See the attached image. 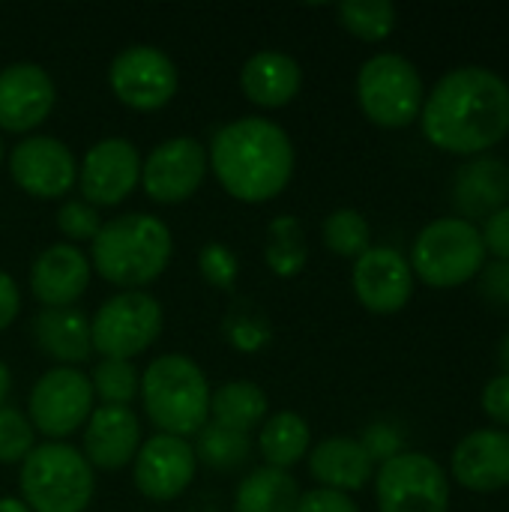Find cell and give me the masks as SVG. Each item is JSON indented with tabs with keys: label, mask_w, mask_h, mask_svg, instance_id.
Wrapping results in <instances>:
<instances>
[{
	"label": "cell",
	"mask_w": 509,
	"mask_h": 512,
	"mask_svg": "<svg viewBox=\"0 0 509 512\" xmlns=\"http://www.w3.org/2000/svg\"><path fill=\"white\" fill-rule=\"evenodd\" d=\"M423 135L444 153L477 156L509 132V84L489 66H459L423 102Z\"/></svg>",
	"instance_id": "6da1fadb"
},
{
	"label": "cell",
	"mask_w": 509,
	"mask_h": 512,
	"mask_svg": "<svg viewBox=\"0 0 509 512\" xmlns=\"http://www.w3.org/2000/svg\"><path fill=\"white\" fill-rule=\"evenodd\" d=\"M294 141L267 117H237L225 123L207 150V165L219 186L243 204L279 198L294 177Z\"/></svg>",
	"instance_id": "7a4b0ae2"
},
{
	"label": "cell",
	"mask_w": 509,
	"mask_h": 512,
	"mask_svg": "<svg viewBox=\"0 0 509 512\" xmlns=\"http://www.w3.org/2000/svg\"><path fill=\"white\" fill-rule=\"evenodd\" d=\"M171 255V228L147 213H123L102 222L90 243V267L123 291H141L156 282L171 264Z\"/></svg>",
	"instance_id": "3957f363"
},
{
	"label": "cell",
	"mask_w": 509,
	"mask_h": 512,
	"mask_svg": "<svg viewBox=\"0 0 509 512\" xmlns=\"http://www.w3.org/2000/svg\"><path fill=\"white\" fill-rule=\"evenodd\" d=\"M141 405L147 420L174 438H192L210 423V381L186 354H162L141 375Z\"/></svg>",
	"instance_id": "277c9868"
},
{
	"label": "cell",
	"mask_w": 509,
	"mask_h": 512,
	"mask_svg": "<svg viewBox=\"0 0 509 512\" xmlns=\"http://www.w3.org/2000/svg\"><path fill=\"white\" fill-rule=\"evenodd\" d=\"M18 492L30 512H84L96 495V471L66 441H45L21 462Z\"/></svg>",
	"instance_id": "5b68a950"
},
{
	"label": "cell",
	"mask_w": 509,
	"mask_h": 512,
	"mask_svg": "<svg viewBox=\"0 0 509 512\" xmlns=\"http://www.w3.org/2000/svg\"><path fill=\"white\" fill-rule=\"evenodd\" d=\"M486 258L480 228L462 216H444L417 234L408 264L429 288H459L480 276Z\"/></svg>",
	"instance_id": "8992f818"
},
{
	"label": "cell",
	"mask_w": 509,
	"mask_h": 512,
	"mask_svg": "<svg viewBox=\"0 0 509 512\" xmlns=\"http://www.w3.org/2000/svg\"><path fill=\"white\" fill-rule=\"evenodd\" d=\"M357 102L375 126L405 129L420 117L426 87L408 57L381 51L357 72Z\"/></svg>",
	"instance_id": "52a82bcc"
},
{
	"label": "cell",
	"mask_w": 509,
	"mask_h": 512,
	"mask_svg": "<svg viewBox=\"0 0 509 512\" xmlns=\"http://www.w3.org/2000/svg\"><path fill=\"white\" fill-rule=\"evenodd\" d=\"M165 327L162 303L147 291H117L90 318L93 354L102 360H129L156 345Z\"/></svg>",
	"instance_id": "ba28073f"
},
{
	"label": "cell",
	"mask_w": 509,
	"mask_h": 512,
	"mask_svg": "<svg viewBox=\"0 0 509 512\" xmlns=\"http://www.w3.org/2000/svg\"><path fill=\"white\" fill-rule=\"evenodd\" d=\"M93 408L96 396L90 375L72 366H54L36 378L27 399V420L33 432L45 435L48 441H66L87 426Z\"/></svg>",
	"instance_id": "9c48e42d"
},
{
	"label": "cell",
	"mask_w": 509,
	"mask_h": 512,
	"mask_svg": "<svg viewBox=\"0 0 509 512\" xmlns=\"http://www.w3.org/2000/svg\"><path fill=\"white\" fill-rule=\"evenodd\" d=\"M378 512H450L447 471L426 453H399L375 471Z\"/></svg>",
	"instance_id": "30bf717a"
},
{
	"label": "cell",
	"mask_w": 509,
	"mask_h": 512,
	"mask_svg": "<svg viewBox=\"0 0 509 512\" xmlns=\"http://www.w3.org/2000/svg\"><path fill=\"white\" fill-rule=\"evenodd\" d=\"M180 72L156 45H129L108 66V87L132 111H159L177 96Z\"/></svg>",
	"instance_id": "8fae6325"
},
{
	"label": "cell",
	"mask_w": 509,
	"mask_h": 512,
	"mask_svg": "<svg viewBox=\"0 0 509 512\" xmlns=\"http://www.w3.org/2000/svg\"><path fill=\"white\" fill-rule=\"evenodd\" d=\"M9 174L21 192L39 201L66 198L78 183V162L69 144L54 135H27L6 156Z\"/></svg>",
	"instance_id": "7c38bea8"
},
{
	"label": "cell",
	"mask_w": 509,
	"mask_h": 512,
	"mask_svg": "<svg viewBox=\"0 0 509 512\" xmlns=\"http://www.w3.org/2000/svg\"><path fill=\"white\" fill-rule=\"evenodd\" d=\"M207 171L204 144L189 135H174L141 159V189L156 204H180L198 192Z\"/></svg>",
	"instance_id": "4fadbf2b"
},
{
	"label": "cell",
	"mask_w": 509,
	"mask_h": 512,
	"mask_svg": "<svg viewBox=\"0 0 509 512\" xmlns=\"http://www.w3.org/2000/svg\"><path fill=\"white\" fill-rule=\"evenodd\" d=\"M141 186V153L129 138H99L78 162L81 201L99 207L123 204Z\"/></svg>",
	"instance_id": "5bb4252c"
},
{
	"label": "cell",
	"mask_w": 509,
	"mask_h": 512,
	"mask_svg": "<svg viewBox=\"0 0 509 512\" xmlns=\"http://www.w3.org/2000/svg\"><path fill=\"white\" fill-rule=\"evenodd\" d=\"M195 468H198L195 447L186 438L156 432L147 441H141L132 459V480L147 501L171 504L192 486Z\"/></svg>",
	"instance_id": "9a60e30c"
},
{
	"label": "cell",
	"mask_w": 509,
	"mask_h": 512,
	"mask_svg": "<svg viewBox=\"0 0 509 512\" xmlns=\"http://www.w3.org/2000/svg\"><path fill=\"white\" fill-rule=\"evenodd\" d=\"M57 102L51 75L30 60H18L0 69V129L9 135H30L39 129Z\"/></svg>",
	"instance_id": "2e32d148"
},
{
	"label": "cell",
	"mask_w": 509,
	"mask_h": 512,
	"mask_svg": "<svg viewBox=\"0 0 509 512\" xmlns=\"http://www.w3.org/2000/svg\"><path fill=\"white\" fill-rule=\"evenodd\" d=\"M351 285L363 309L372 315H396L414 294V270L399 249L372 246L354 261Z\"/></svg>",
	"instance_id": "e0dca14e"
},
{
	"label": "cell",
	"mask_w": 509,
	"mask_h": 512,
	"mask_svg": "<svg viewBox=\"0 0 509 512\" xmlns=\"http://www.w3.org/2000/svg\"><path fill=\"white\" fill-rule=\"evenodd\" d=\"M90 258L72 243L45 246L30 264V294L45 309H72L90 288Z\"/></svg>",
	"instance_id": "ac0fdd59"
},
{
	"label": "cell",
	"mask_w": 509,
	"mask_h": 512,
	"mask_svg": "<svg viewBox=\"0 0 509 512\" xmlns=\"http://www.w3.org/2000/svg\"><path fill=\"white\" fill-rule=\"evenodd\" d=\"M138 447H141V420L132 408H117V405L93 408L81 444V453L93 471H120L132 465Z\"/></svg>",
	"instance_id": "d6986e66"
},
{
	"label": "cell",
	"mask_w": 509,
	"mask_h": 512,
	"mask_svg": "<svg viewBox=\"0 0 509 512\" xmlns=\"http://www.w3.org/2000/svg\"><path fill=\"white\" fill-rule=\"evenodd\" d=\"M453 480L471 492H498L509 486V432L477 429L465 435L450 459Z\"/></svg>",
	"instance_id": "ffe728a7"
},
{
	"label": "cell",
	"mask_w": 509,
	"mask_h": 512,
	"mask_svg": "<svg viewBox=\"0 0 509 512\" xmlns=\"http://www.w3.org/2000/svg\"><path fill=\"white\" fill-rule=\"evenodd\" d=\"M300 87H303L300 63L279 48L255 51L240 69V90L258 108H285L288 102L297 99Z\"/></svg>",
	"instance_id": "44dd1931"
},
{
	"label": "cell",
	"mask_w": 509,
	"mask_h": 512,
	"mask_svg": "<svg viewBox=\"0 0 509 512\" xmlns=\"http://www.w3.org/2000/svg\"><path fill=\"white\" fill-rule=\"evenodd\" d=\"M309 474L321 489L333 492H360L375 480V462L357 438H327L309 450Z\"/></svg>",
	"instance_id": "7402d4cb"
},
{
	"label": "cell",
	"mask_w": 509,
	"mask_h": 512,
	"mask_svg": "<svg viewBox=\"0 0 509 512\" xmlns=\"http://www.w3.org/2000/svg\"><path fill=\"white\" fill-rule=\"evenodd\" d=\"M453 201L465 222L489 219L509 201V165L498 156H480L459 168Z\"/></svg>",
	"instance_id": "603a6c76"
},
{
	"label": "cell",
	"mask_w": 509,
	"mask_h": 512,
	"mask_svg": "<svg viewBox=\"0 0 509 512\" xmlns=\"http://www.w3.org/2000/svg\"><path fill=\"white\" fill-rule=\"evenodd\" d=\"M33 342L57 366L78 369L93 357L90 318L78 309H42L33 318Z\"/></svg>",
	"instance_id": "cb8c5ba5"
},
{
	"label": "cell",
	"mask_w": 509,
	"mask_h": 512,
	"mask_svg": "<svg viewBox=\"0 0 509 512\" xmlns=\"http://www.w3.org/2000/svg\"><path fill=\"white\" fill-rule=\"evenodd\" d=\"M309 450H312V429L294 411H276L258 429V453L267 468L288 471L300 465L309 456Z\"/></svg>",
	"instance_id": "d4e9b609"
},
{
	"label": "cell",
	"mask_w": 509,
	"mask_h": 512,
	"mask_svg": "<svg viewBox=\"0 0 509 512\" xmlns=\"http://www.w3.org/2000/svg\"><path fill=\"white\" fill-rule=\"evenodd\" d=\"M270 417L267 393L252 381H228L210 396V423H219L234 432H255Z\"/></svg>",
	"instance_id": "484cf974"
},
{
	"label": "cell",
	"mask_w": 509,
	"mask_h": 512,
	"mask_svg": "<svg viewBox=\"0 0 509 512\" xmlns=\"http://www.w3.org/2000/svg\"><path fill=\"white\" fill-rule=\"evenodd\" d=\"M300 495L303 492L291 471L264 465L240 480L234 492V512H297Z\"/></svg>",
	"instance_id": "4316f807"
},
{
	"label": "cell",
	"mask_w": 509,
	"mask_h": 512,
	"mask_svg": "<svg viewBox=\"0 0 509 512\" xmlns=\"http://www.w3.org/2000/svg\"><path fill=\"white\" fill-rule=\"evenodd\" d=\"M264 261L279 279H291L303 273L309 261V243L300 219L279 216L267 225V243H264Z\"/></svg>",
	"instance_id": "83f0119b"
},
{
	"label": "cell",
	"mask_w": 509,
	"mask_h": 512,
	"mask_svg": "<svg viewBox=\"0 0 509 512\" xmlns=\"http://www.w3.org/2000/svg\"><path fill=\"white\" fill-rule=\"evenodd\" d=\"M195 459L213 471H237L252 459V438L219 423H207L195 435Z\"/></svg>",
	"instance_id": "f1b7e54d"
},
{
	"label": "cell",
	"mask_w": 509,
	"mask_h": 512,
	"mask_svg": "<svg viewBox=\"0 0 509 512\" xmlns=\"http://www.w3.org/2000/svg\"><path fill=\"white\" fill-rule=\"evenodd\" d=\"M342 27L363 42H384L399 21V12L390 0H348L336 9Z\"/></svg>",
	"instance_id": "f546056e"
},
{
	"label": "cell",
	"mask_w": 509,
	"mask_h": 512,
	"mask_svg": "<svg viewBox=\"0 0 509 512\" xmlns=\"http://www.w3.org/2000/svg\"><path fill=\"white\" fill-rule=\"evenodd\" d=\"M324 243L330 252L342 255V258H360L363 252L372 249V228L366 222V216L354 207H339L324 219Z\"/></svg>",
	"instance_id": "4dcf8cb0"
},
{
	"label": "cell",
	"mask_w": 509,
	"mask_h": 512,
	"mask_svg": "<svg viewBox=\"0 0 509 512\" xmlns=\"http://www.w3.org/2000/svg\"><path fill=\"white\" fill-rule=\"evenodd\" d=\"M90 387H93V396H96L102 405L129 408V405L138 399L141 375L135 372V366H132L129 360H99V363L93 366Z\"/></svg>",
	"instance_id": "1f68e13d"
},
{
	"label": "cell",
	"mask_w": 509,
	"mask_h": 512,
	"mask_svg": "<svg viewBox=\"0 0 509 512\" xmlns=\"http://www.w3.org/2000/svg\"><path fill=\"white\" fill-rule=\"evenodd\" d=\"M36 447V432L18 408H0V465H21Z\"/></svg>",
	"instance_id": "d6a6232c"
},
{
	"label": "cell",
	"mask_w": 509,
	"mask_h": 512,
	"mask_svg": "<svg viewBox=\"0 0 509 512\" xmlns=\"http://www.w3.org/2000/svg\"><path fill=\"white\" fill-rule=\"evenodd\" d=\"M99 228H102V216H99V210H96L93 204H87V201L72 198V201H63V207L57 210V231H60L72 246H78V243H93L96 234H99Z\"/></svg>",
	"instance_id": "836d02e7"
},
{
	"label": "cell",
	"mask_w": 509,
	"mask_h": 512,
	"mask_svg": "<svg viewBox=\"0 0 509 512\" xmlns=\"http://www.w3.org/2000/svg\"><path fill=\"white\" fill-rule=\"evenodd\" d=\"M222 330H225L228 345L234 351H240V354H255V351H261L270 342V324L258 312L237 309V312H231L225 318Z\"/></svg>",
	"instance_id": "e575fe53"
},
{
	"label": "cell",
	"mask_w": 509,
	"mask_h": 512,
	"mask_svg": "<svg viewBox=\"0 0 509 512\" xmlns=\"http://www.w3.org/2000/svg\"><path fill=\"white\" fill-rule=\"evenodd\" d=\"M198 270L204 276L207 285L219 288V291H231L240 279V264L237 255L225 246V243H207L198 255Z\"/></svg>",
	"instance_id": "d590c367"
},
{
	"label": "cell",
	"mask_w": 509,
	"mask_h": 512,
	"mask_svg": "<svg viewBox=\"0 0 509 512\" xmlns=\"http://www.w3.org/2000/svg\"><path fill=\"white\" fill-rule=\"evenodd\" d=\"M360 444H363V450L369 453V459H372L375 465H384V462L396 459L399 453H405L402 435H399V429L390 426V423H372V426L363 432Z\"/></svg>",
	"instance_id": "8d00e7d4"
},
{
	"label": "cell",
	"mask_w": 509,
	"mask_h": 512,
	"mask_svg": "<svg viewBox=\"0 0 509 512\" xmlns=\"http://www.w3.org/2000/svg\"><path fill=\"white\" fill-rule=\"evenodd\" d=\"M297 512H360L351 495L345 492H333V489H312L300 495Z\"/></svg>",
	"instance_id": "74e56055"
},
{
	"label": "cell",
	"mask_w": 509,
	"mask_h": 512,
	"mask_svg": "<svg viewBox=\"0 0 509 512\" xmlns=\"http://www.w3.org/2000/svg\"><path fill=\"white\" fill-rule=\"evenodd\" d=\"M483 246L495 261H509V204L483 222Z\"/></svg>",
	"instance_id": "f35d334b"
},
{
	"label": "cell",
	"mask_w": 509,
	"mask_h": 512,
	"mask_svg": "<svg viewBox=\"0 0 509 512\" xmlns=\"http://www.w3.org/2000/svg\"><path fill=\"white\" fill-rule=\"evenodd\" d=\"M480 294L489 303L509 306V261H486V267L480 270Z\"/></svg>",
	"instance_id": "ab89813d"
},
{
	"label": "cell",
	"mask_w": 509,
	"mask_h": 512,
	"mask_svg": "<svg viewBox=\"0 0 509 512\" xmlns=\"http://www.w3.org/2000/svg\"><path fill=\"white\" fill-rule=\"evenodd\" d=\"M483 411L489 420H495L498 426L509 429V375H498L486 384L483 390Z\"/></svg>",
	"instance_id": "60d3db41"
},
{
	"label": "cell",
	"mask_w": 509,
	"mask_h": 512,
	"mask_svg": "<svg viewBox=\"0 0 509 512\" xmlns=\"http://www.w3.org/2000/svg\"><path fill=\"white\" fill-rule=\"evenodd\" d=\"M21 312V291H18V282L0 270V333L18 318Z\"/></svg>",
	"instance_id": "b9f144b4"
},
{
	"label": "cell",
	"mask_w": 509,
	"mask_h": 512,
	"mask_svg": "<svg viewBox=\"0 0 509 512\" xmlns=\"http://www.w3.org/2000/svg\"><path fill=\"white\" fill-rule=\"evenodd\" d=\"M9 393H12V372H9V366L0 360V408L6 405Z\"/></svg>",
	"instance_id": "7bdbcfd3"
},
{
	"label": "cell",
	"mask_w": 509,
	"mask_h": 512,
	"mask_svg": "<svg viewBox=\"0 0 509 512\" xmlns=\"http://www.w3.org/2000/svg\"><path fill=\"white\" fill-rule=\"evenodd\" d=\"M0 512H30L21 498H0Z\"/></svg>",
	"instance_id": "ee69618b"
},
{
	"label": "cell",
	"mask_w": 509,
	"mask_h": 512,
	"mask_svg": "<svg viewBox=\"0 0 509 512\" xmlns=\"http://www.w3.org/2000/svg\"><path fill=\"white\" fill-rule=\"evenodd\" d=\"M501 366H504V372L509 375V333L504 336V342H501Z\"/></svg>",
	"instance_id": "f6af8a7d"
},
{
	"label": "cell",
	"mask_w": 509,
	"mask_h": 512,
	"mask_svg": "<svg viewBox=\"0 0 509 512\" xmlns=\"http://www.w3.org/2000/svg\"><path fill=\"white\" fill-rule=\"evenodd\" d=\"M0 165H3V138H0Z\"/></svg>",
	"instance_id": "bcb514c9"
}]
</instances>
